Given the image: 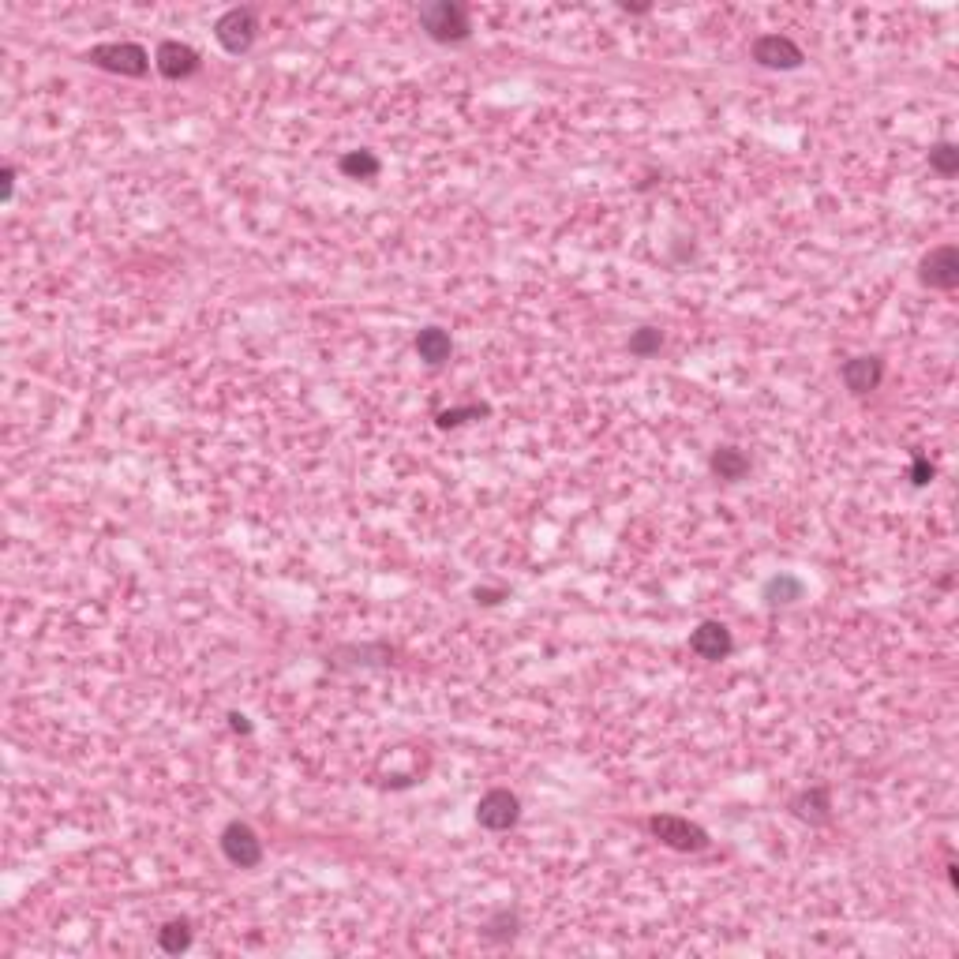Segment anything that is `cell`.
Returning a JSON list of instances; mask_svg holds the SVG:
<instances>
[{
  "label": "cell",
  "instance_id": "16",
  "mask_svg": "<svg viewBox=\"0 0 959 959\" xmlns=\"http://www.w3.org/2000/svg\"><path fill=\"white\" fill-rule=\"evenodd\" d=\"M195 941V930L188 918H169L162 930H158V948H162L165 956H180V952H188Z\"/></svg>",
  "mask_w": 959,
  "mask_h": 959
},
{
  "label": "cell",
  "instance_id": "3",
  "mask_svg": "<svg viewBox=\"0 0 959 959\" xmlns=\"http://www.w3.org/2000/svg\"><path fill=\"white\" fill-rule=\"evenodd\" d=\"M83 60L109 75H124V79H143L150 72V53L139 42H102L87 49Z\"/></svg>",
  "mask_w": 959,
  "mask_h": 959
},
{
  "label": "cell",
  "instance_id": "26",
  "mask_svg": "<svg viewBox=\"0 0 959 959\" xmlns=\"http://www.w3.org/2000/svg\"><path fill=\"white\" fill-rule=\"evenodd\" d=\"M622 12H634V15H641V12H649V4H622Z\"/></svg>",
  "mask_w": 959,
  "mask_h": 959
},
{
  "label": "cell",
  "instance_id": "25",
  "mask_svg": "<svg viewBox=\"0 0 959 959\" xmlns=\"http://www.w3.org/2000/svg\"><path fill=\"white\" fill-rule=\"evenodd\" d=\"M229 727H233L237 735H251V720L248 716H240V712H229Z\"/></svg>",
  "mask_w": 959,
  "mask_h": 959
},
{
  "label": "cell",
  "instance_id": "21",
  "mask_svg": "<svg viewBox=\"0 0 959 959\" xmlns=\"http://www.w3.org/2000/svg\"><path fill=\"white\" fill-rule=\"evenodd\" d=\"M660 349H664V330H656V326H641V330H634V334H630V353L641 356V360L656 356Z\"/></svg>",
  "mask_w": 959,
  "mask_h": 959
},
{
  "label": "cell",
  "instance_id": "2",
  "mask_svg": "<svg viewBox=\"0 0 959 959\" xmlns=\"http://www.w3.org/2000/svg\"><path fill=\"white\" fill-rule=\"evenodd\" d=\"M645 828L652 832V840H660L664 847L679 851V855H697V851H705L712 843L705 828L690 821V817H679V813H652Z\"/></svg>",
  "mask_w": 959,
  "mask_h": 959
},
{
  "label": "cell",
  "instance_id": "24",
  "mask_svg": "<svg viewBox=\"0 0 959 959\" xmlns=\"http://www.w3.org/2000/svg\"><path fill=\"white\" fill-rule=\"evenodd\" d=\"M473 600L484 607H495L499 600H506V589H473Z\"/></svg>",
  "mask_w": 959,
  "mask_h": 959
},
{
  "label": "cell",
  "instance_id": "12",
  "mask_svg": "<svg viewBox=\"0 0 959 959\" xmlns=\"http://www.w3.org/2000/svg\"><path fill=\"white\" fill-rule=\"evenodd\" d=\"M791 813H795L798 821H806V825H825L828 817H832V791H828L825 783L802 787V791L791 798Z\"/></svg>",
  "mask_w": 959,
  "mask_h": 959
},
{
  "label": "cell",
  "instance_id": "22",
  "mask_svg": "<svg viewBox=\"0 0 959 959\" xmlns=\"http://www.w3.org/2000/svg\"><path fill=\"white\" fill-rule=\"evenodd\" d=\"M933 473H937V469H933V461L926 458V454H915V461H911V484L926 487L933 480Z\"/></svg>",
  "mask_w": 959,
  "mask_h": 959
},
{
  "label": "cell",
  "instance_id": "7",
  "mask_svg": "<svg viewBox=\"0 0 959 959\" xmlns=\"http://www.w3.org/2000/svg\"><path fill=\"white\" fill-rule=\"evenodd\" d=\"M750 60L761 64V68H768V72H795V68H802L806 53H802L798 42H791L787 34H761V38H753L750 45Z\"/></svg>",
  "mask_w": 959,
  "mask_h": 959
},
{
  "label": "cell",
  "instance_id": "19",
  "mask_svg": "<svg viewBox=\"0 0 959 959\" xmlns=\"http://www.w3.org/2000/svg\"><path fill=\"white\" fill-rule=\"evenodd\" d=\"M484 416H491V405H461V409H443V413H435V428L439 431H450V428H461V424H469V420H484Z\"/></svg>",
  "mask_w": 959,
  "mask_h": 959
},
{
  "label": "cell",
  "instance_id": "5",
  "mask_svg": "<svg viewBox=\"0 0 959 959\" xmlns=\"http://www.w3.org/2000/svg\"><path fill=\"white\" fill-rule=\"evenodd\" d=\"M521 821V798L510 787H491L476 802V825L487 832H510Z\"/></svg>",
  "mask_w": 959,
  "mask_h": 959
},
{
  "label": "cell",
  "instance_id": "10",
  "mask_svg": "<svg viewBox=\"0 0 959 959\" xmlns=\"http://www.w3.org/2000/svg\"><path fill=\"white\" fill-rule=\"evenodd\" d=\"M154 68L165 75V79H173V83H180V79H192L199 68H203V60H199V53H195L188 42H162L158 45V53H154Z\"/></svg>",
  "mask_w": 959,
  "mask_h": 959
},
{
  "label": "cell",
  "instance_id": "1",
  "mask_svg": "<svg viewBox=\"0 0 959 959\" xmlns=\"http://www.w3.org/2000/svg\"><path fill=\"white\" fill-rule=\"evenodd\" d=\"M420 27L428 34L431 42L439 45H461L473 38V23H469V12L461 8L458 0H435V4H424L420 8Z\"/></svg>",
  "mask_w": 959,
  "mask_h": 959
},
{
  "label": "cell",
  "instance_id": "15",
  "mask_svg": "<svg viewBox=\"0 0 959 959\" xmlns=\"http://www.w3.org/2000/svg\"><path fill=\"white\" fill-rule=\"evenodd\" d=\"M761 596H765L768 607H787V604H798V600L806 596V585H802V577L795 574H772L765 581Z\"/></svg>",
  "mask_w": 959,
  "mask_h": 959
},
{
  "label": "cell",
  "instance_id": "4",
  "mask_svg": "<svg viewBox=\"0 0 959 959\" xmlns=\"http://www.w3.org/2000/svg\"><path fill=\"white\" fill-rule=\"evenodd\" d=\"M214 38H218V45H222L229 57H244V53H251V45H255V38H259V15H255V8H229V12L218 15V23H214Z\"/></svg>",
  "mask_w": 959,
  "mask_h": 959
},
{
  "label": "cell",
  "instance_id": "9",
  "mask_svg": "<svg viewBox=\"0 0 959 959\" xmlns=\"http://www.w3.org/2000/svg\"><path fill=\"white\" fill-rule=\"evenodd\" d=\"M840 379L851 394H858V398H862V394H873L877 386L885 383V360H881L877 353L851 356V360H843Z\"/></svg>",
  "mask_w": 959,
  "mask_h": 959
},
{
  "label": "cell",
  "instance_id": "14",
  "mask_svg": "<svg viewBox=\"0 0 959 959\" xmlns=\"http://www.w3.org/2000/svg\"><path fill=\"white\" fill-rule=\"evenodd\" d=\"M413 349L428 368H443L446 360H450V353H454V341H450V334H446L443 326H424V330L416 334Z\"/></svg>",
  "mask_w": 959,
  "mask_h": 959
},
{
  "label": "cell",
  "instance_id": "23",
  "mask_svg": "<svg viewBox=\"0 0 959 959\" xmlns=\"http://www.w3.org/2000/svg\"><path fill=\"white\" fill-rule=\"evenodd\" d=\"M15 195V165H4L0 169V203H12Z\"/></svg>",
  "mask_w": 959,
  "mask_h": 959
},
{
  "label": "cell",
  "instance_id": "8",
  "mask_svg": "<svg viewBox=\"0 0 959 959\" xmlns=\"http://www.w3.org/2000/svg\"><path fill=\"white\" fill-rule=\"evenodd\" d=\"M218 843H222V855L229 858V866H237V870H255L263 862V840L248 821H229Z\"/></svg>",
  "mask_w": 959,
  "mask_h": 959
},
{
  "label": "cell",
  "instance_id": "17",
  "mask_svg": "<svg viewBox=\"0 0 959 959\" xmlns=\"http://www.w3.org/2000/svg\"><path fill=\"white\" fill-rule=\"evenodd\" d=\"M338 169L341 177L349 180H375L379 177V169H383V162L371 154V150H345L338 158Z\"/></svg>",
  "mask_w": 959,
  "mask_h": 959
},
{
  "label": "cell",
  "instance_id": "13",
  "mask_svg": "<svg viewBox=\"0 0 959 959\" xmlns=\"http://www.w3.org/2000/svg\"><path fill=\"white\" fill-rule=\"evenodd\" d=\"M709 469L716 480H727V484H738L750 476V454L738 450V446H716L709 454Z\"/></svg>",
  "mask_w": 959,
  "mask_h": 959
},
{
  "label": "cell",
  "instance_id": "18",
  "mask_svg": "<svg viewBox=\"0 0 959 959\" xmlns=\"http://www.w3.org/2000/svg\"><path fill=\"white\" fill-rule=\"evenodd\" d=\"M517 930H521V918H517L514 907H502L484 922V937H491V941H514Z\"/></svg>",
  "mask_w": 959,
  "mask_h": 959
},
{
  "label": "cell",
  "instance_id": "11",
  "mask_svg": "<svg viewBox=\"0 0 959 959\" xmlns=\"http://www.w3.org/2000/svg\"><path fill=\"white\" fill-rule=\"evenodd\" d=\"M690 652L701 656V660H709V664H720V660H727V656L735 652V637H731V630H727L723 622L705 619L694 634H690Z\"/></svg>",
  "mask_w": 959,
  "mask_h": 959
},
{
  "label": "cell",
  "instance_id": "20",
  "mask_svg": "<svg viewBox=\"0 0 959 959\" xmlns=\"http://www.w3.org/2000/svg\"><path fill=\"white\" fill-rule=\"evenodd\" d=\"M930 169L937 177L952 180L959 173V147L956 143H933L930 147Z\"/></svg>",
  "mask_w": 959,
  "mask_h": 959
},
{
  "label": "cell",
  "instance_id": "6",
  "mask_svg": "<svg viewBox=\"0 0 959 959\" xmlns=\"http://www.w3.org/2000/svg\"><path fill=\"white\" fill-rule=\"evenodd\" d=\"M918 281L937 293H952L959 285V248L956 244H937L922 255L918 263Z\"/></svg>",
  "mask_w": 959,
  "mask_h": 959
}]
</instances>
